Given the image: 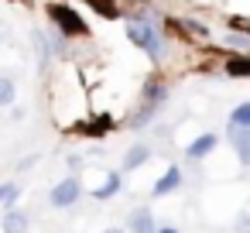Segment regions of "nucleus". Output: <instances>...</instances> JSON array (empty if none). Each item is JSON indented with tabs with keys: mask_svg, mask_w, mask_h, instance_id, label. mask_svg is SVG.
<instances>
[{
	"mask_svg": "<svg viewBox=\"0 0 250 233\" xmlns=\"http://www.w3.org/2000/svg\"><path fill=\"white\" fill-rule=\"evenodd\" d=\"M124 31H127V38H130L144 55H151L154 62H161V55H165V31L158 28V21L151 18V11L130 14V18L124 21Z\"/></svg>",
	"mask_w": 250,
	"mask_h": 233,
	"instance_id": "obj_1",
	"label": "nucleus"
},
{
	"mask_svg": "<svg viewBox=\"0 0 250 233\" xmlns=\"http://www.w3.org/2000/svg\"><path fill=\"white\" fill-rule=\"evenodd\" d=\"M48 18H52V24H55V31L62 38H86L89 35L83 14L76 7H69V4H48Z\"/></svg>",
	"mask_w": 250,
	"mask_h": 233,
	"instance_id": "obj_2",
	"label": "nucleus"
},
{
	"mask_svg": "<svg viewBox=\"0 0 250 233\" xmlns=\"http://www.w3.org/2000/svg\"><path fill=\"white\" fill-rule=\"evenodd\" d=\"M79 199H83V182H79V175L59 178V182L52 185V192H48V202H52L55 209H72Z\"/></svg>",
	"mask_w": 250,
	"mask_h": 233,
	"instance_id": "obj_3",
	"label": "nucleus"
},
{
	"mask_svg": "<svg viewBox=\"0 0 250 233\" xmlns=\"http://www.w3.org/2000/svg\"><path fill=\"white\" fill-rule=\"evenodd\" d=\"M151 154H154V148L147 144V141H134L127 151H124V161H120V171L127 175V171H137V168H144L147 161H151Z\"/></svg>",
	"mask_w": 250,
	"mask_h": 233,
	"instance_id": "obj_4",
	"label": "nucleus"
},
{
	"mask_svg": "<svg viewBox=\"0 0 250 233\" xmlns=\"http://www.w3.org/2000/svg\"><path fill=\"white\" fill-rule=\"evenodd\" d=\"M216 148H219V134L206 130V134H199L195 141L185 144V158H188V161H202V158H209Z\"/></svg>",
	"mask_w": 250,
	"mask_h": 233,
	"instance_id": "obj_5",
	"label": "nucleus"
},
{
	"mask_svg": "<svg viewBox=\"0 0 250 233\" xmlns=\"http://www.w3.org/2000/svg\"><path fill=\"white\" fill-rule=\"evenodd\" d=\"M127 233H158V219L151 206H134L127 216Z\"/></svg>",
	"mask_w": 250,
	"mask_h": 233,
	"instance_id": "obj_6",
	"label": "nucleus"
},
{
	"mask_svg": "<svg viewBox=\"0 0 250 233\" xmlns=\"http://www.w3.org/2000/svg\"><path fill=\"white\" fill-rule=\"evenodd\" d=\"M124 192V171H106L103 175V182L89 192L96 202H106V199H113V195H120Z\"/></svg>",
	"mask_w": 250,
	"mask_h": 233,
	"instance_id": "obj_7",
	"label": "nucleus"
},
{
	"mask_svg": "<svg viewBox=\"0 0 250 233\" xmlns=\"http://www.w3.org/2000/svg\"><path fill=\"white\" fill-rule=\"evenodd\" d=\"M31 230V216L24 209H4V216H0V233H28Z\"/></svg>",
	"mask_w": 250,
	"mask_h": 233,
	"instance_id": "obj_8",
	"label": "nucleus"
},
{
	"mask_svg": "<svg viewBox=\"0 0 250 233\" xmlns=\"http://www.w3.org/2000/svg\"><path fill=\"white\" fill-rule=\"evenodd\" d=\"M226 144L236 151L240 165H250V130H243V127H226Z\"/></svg>",
	"mask_w": 250,
	"mask_h": 233,
	"instance_id": "obj_9",
	"label": "nucleus"
},
{
	"mask_svg": "<svg viewBox=\"0 0 250 233\" xmlns=\"http://www.w3.org/2000/svg\"><path fill=\"white\" fill-rule=\"evenodd\" d=\"M171 96V89H168V83H161L158 76H151L144 86H141V103H151V106H161L165 100Z\"/></svg>",
	"mask_w": 250,
	"mask_h": 233,
	"instance_id": "obj_10",
	"label": "nucleus"
},
{
	"mask_svg": "<svg viewBox=\"0 0 250 233\" xmlns=\"http://www.w3.org/2000/svg\"><path fill=\"white\" fill-rule=\"evenodd\" d=\"M178 189H182V168H178V165H168V168H165V175L154 182L151 195H158V199H161V195H171V192H178Z\"/></svg>",
	"mask_w": 250,
	"mask_h": 233,
	"instance_id": "obj_11",
	"label": "nucleus"
},
{
	"mask_svg": "<svg viewBox=\"0 0 250 233\" xmlns=\"http://www.w3.org/2000/svg\"><path fill=\"white\" fill-rule=\"evenodd\" d=\"M223 72L229 79H250V55L247 52H229L223 62Z\"/></svg>",
	"mask_w": 250,
	"mask_h": 233,
	"instance_id": "obj_12",
	"label": "nucleus"
},
{
	"mask_svg": "<svg viewBox=\"0 0 250 233\" xmlns=\"http://www.w3.org/2000/svg\"><path fill=\"white\" fill-rule=\"evenodd\" d=\"M158 110H161V106H151V103H137V110H134V113L127 117V127H130V130H144V127H147V124H151V120L158 117Z\"/></svg>",
	"mask_w": 250,
	"mask_h": 233,
	"instance_id": "obj_13",
	"label": "nucleus"
},
{
	"mask_svg": "<svg viewBox=\"0 0 250 233\" xmlns=\"http://www.w3.org/2000/svg\"><path fill=\"white\" fill-rule=\"evenodd\" d=\"M14 100H18V83L11 76H0V110L14 106Z\"/></svg>",
	"mask_w": 250,
	"mask_h": 233,
	"instance_id": "obj_14",
	"label": "nucleus"
},
{
	"mask_svg": "<svg viewBox=\"0 0 250 233\" xmlns=\"http://www.w3.org/2000/svg\"><path fill=\"white\" fill-rule=\"evenodd\" d=\"M226 127H243V130H250V100H247V103H240V106L229 113Z\"/></svg>",
	"mask_w": 250,
	"mask_h": 233,
	"instance_id": "obj_15",
	"label": "nucleus"
},
{
	"mask_svg": "<svg viewBox=\"0 0 250 233\" xmlns=\"http://www.w3.org/2000/svg\"><path fill=\"white\" fill-rule=\"evenodd\" d=\"M18 199H21V185L18 182H4V185H0V206H4V209H14Z\"/></svg>",
	"mask_w": 250,
	"mask_h": 233,
	"instance_id": "obj_16",
	"label": "nucleus"
},
{
	"mask_svg": "<svg viewBox=\"0 0 250 233\" xmlns=\"http://www.w3.org/2000/svg\"><path fill=\"white\" fill-rule=\"evenodd\" d=\"M89 7H93L96 14H103V18H120V11H117L113 0H89Z\"/></svg>",
	"mask_w": 250,
	"mask_h": 233,
	"instance_id": "obj_17",
	"label": "nucleus"
},
{
	"mask_svg": "<svg viewBox=\"0 0 250 233\" xmlns=\"http://www.w3.org/2000/svg\"><path fill=\"white\" fill-rule=\"evenodd\" d=\"M226 45H233V48H240V52H247V55H250V35L229 31V35H226Z\"/></svg>",
	"mask_w": 250,
	"mask_h": 233,
	"instance_id": "obj_18",
	"label": "nucleus"
},
{
	"mask_svg": "<svg viewBox=\"0 0 250 233\" xmlns=\"http://www.w3.org/2000/svg\"><path fill=\"white\" fill-rule=\"evenodd\" d=\"M69 168H72V175H76V171L83 168V158H79V154H72V158H69Z\"/></svg>",
	"mask_w": 250,
	"mask_h": 233,
	"instance_id": "obj_19",
	"label": "nucleus"
},
{
	"mask_svg": "<svg viewBox=\"0 0 250 233\" xmlns=\"http://www.w3.org/2000/svg\"><path fill=\"white\" fill-rule=\"evenodd\" d=\"M100 233H127V226H106V230H100Z\"/></svg>",
	"mask_w": 250,
	"mask_h": 233,
	"instance_id": "obj_20",
	"label": "nucleus"
},
{
	"mask_svg": "<svg viewBox=\"0 0 250 233\" xmlns=\"http://www.w3.org/2000/svg\"><path fill=\"white\" fill-rule=\"evenodd\" d=\"M158 233H178L175 226H158Z\"/></svg>",
	"mask_w": 250,
	"mask_h": 233,
	"instance_id": "obj_21",
	"label": "nucleus"
}]
</instances>
